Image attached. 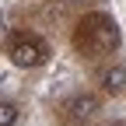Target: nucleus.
Wrapping results in <instances>:
<instances>
[{"instance_id":"nucleus-4","label":"nucleus","mask_w":126,"mask_h":126,"mask_svg":"<svg viewBox=\"0 0 126 126\" xmlns=\"http://www.w3.org/2000/svg\"><path fill=\"white\" fill-rule=\"evenodd\" d=\"M14 123H18V105L0 102V126H14Z\"/></svg>"},{"instance_id":"nucleus-3","label":"nucleus","mask_w":126,"mask_h":126,"mask_svg":"<svg viewBox=\"0 0 126 126\" xmlns=\"http://www.w3.org/2000/svg\"><path fill=\"white\" fill-rule=\"evenodd\" d=\"M102 84H105V91H123V88H126V70H123V67H112V70H105Z\"/></svg>"},{"instance_id":"nucleus-5","label":"nucleus","mask_w":126,"mask_h":126,"mask_svg":"<svg viewBox=\"0 0 126 126\" xmlns=\"http://www.w3.org/2000/svg\"><path fill=\"white\" fill-rule=\"evenodd\" d=\"M67 4H84V0H67Z\"/></svg>"},{"instance_id":"nucleus-2","label":"nucleus","mask_w":126,"mask_h":126,"mask_svg":"<svg viewBox=\"0 0 126 126\" xmlns=\"http://www.w3.org/2000/svg\"><path fill=\"white\" fill-rule=\"evenodd\" d=\"M94 112H98V98L94 94H77V98H70V116L74 119H91Z\"/></svg>"},{"instance_id":"nucleus-1","label":"nucleus","mask_w":126,"mask_h":126,"mask_svg":"<svg viewBox=\"0 0 126 126\" xmlns=\"http://www.w3.org/2000/svg\"><path fill=\"white\" fill-rule=\"evenodd\" d=\"M11 60H14V67H39L46 60V46L39 39H25L11 49Z\"/></svg>"}]
</instances>
